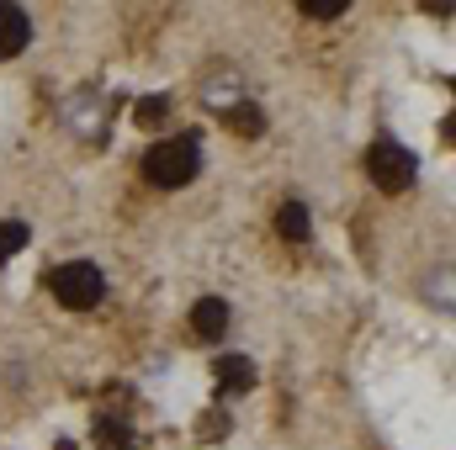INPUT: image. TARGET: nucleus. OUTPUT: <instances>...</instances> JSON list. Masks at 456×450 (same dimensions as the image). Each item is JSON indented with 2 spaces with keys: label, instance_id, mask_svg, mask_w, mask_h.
Returning a JSON list of instances; mask_svg holds the SVG:
<instances>
[{
  "label": "nucleus",
  "instance_id": "f257e3e1",
  "mask_svg": "<svg viewBox=\"0 0 456 450\" xmlns=\"http://www.w3.org/2000/svg\"><path fill=\"white\" fill-rule=\"evenodd\" d=\"M197 143L191 138H165L154 149H143V181L159 191H181L186 181H197Z\"/></svg>",
  "mask_w": 456,
  "mask_h": 450
},
{
  "label": "nucleus",
  "instance_id": "f03ea898",
  "mask_svg": "<svg viewBox=\"0 0 456 450\" xmlns=\"http://www.w3.org/2000/svg\"><path fill=\"white\" fill-rule=\"evenodd\" d=\"M48 286H53V297H59L69 313H86V308H96V302L107 297V276H102L91 260H69V265L48 270Z\"/></svg>",
  "mask_w": 456,
  "mask_h": 450
},
{
  "label": "nucleus",
  "instance_id": "7ed1b4c3",
  "mask_svg": "<svg viewBox=\"0 0 456 450\" xmlns=\"http://www.w3.org/2000/svg\"><path fill=\"white\" fill-rule=\"evenodd\" d=\"M366 175H371L377 191H409L414 175H419V165H414V154H409L403 143H371V154H366Z\"/></svg>",
  "mask_w": 456,
  "mask_h": 450
},
{
  "label": "nucleus",
  "instance_id": "20e7f679",
  "mask_svg": "<svg viewBox=\"0 0 456 450\" xmlns=\"http://www.w3.org/2000/svg\"><path fill=\"white\" fill-rule=\"evenodd\" d=\"M27 43H32V21H27V11L0 0V64H5V59H16Z\"/></svg>",
  "mask_w": 456,
  "mask_h": 450
},
{
  "label": "nucleus",
  "instance_id": "39448f33",
  "mask_svg": "<svg viewBox=\"0 0 456 450\" xmlns=\"http://www.w3.org/2000/svg\"><path fill=\"white\" fill-rule=\"evenodd\" d=\"M191 329H197V339H224L228 334V302L224 297H202L191 308Z\"/></svg>",
  "mask_w": 456,
  "mask_h": 450
},
{
  "label": "nucleus",
  "instance_id": "423d86ee",
  "mask_svg": "<svg viewBox=\"0 0 456 450\" xmlns=\"http://www.w3.org/2000/svg\"><path fill=\"white\" fill-rule=\"evenodd\" d=\"M213 376H218L224 392H249V387H255V366H249V355H224V360L213 366Z\"/></svg>",
  "mask_w": 456,
  "mask_h": 450
},
{
  "label": "nucleus",
  "instance_id": "0eeeda50",
  "mask_svg": "<svg viewBox=\"0 0 456 450\" xmlns=\"http://www.w3.org/2000/svg\"><path fill=\"white\" fill-rule=\"evenodd\" d=\"M308 228H314V218H308V207H303V202H281V207H276V233H281L287 244H303V238H308Z\"/></svg>",
  "mask_w": 456,
  "mask_h": 450
},
{
  "label": "nucleus",
  "instance_id": "6e6552de",
  "mask_svg": "<svg viewBox=\"0 0 456 450\" xmlns=\"http://www.w3.org/2000/svg\"><path fill=\"white\" fill-rule=\"evenodd\" d=\"M224 122L239 133V138H260L265 133V112L260 107H249V101H239V107H228L224 112Z\"/></svg>",
  "mask_w": 456,
  "mask_h": 450
},
{
  "label": "nucleus",
  "instance_id": "1a4fd4ad",
  "mask_svg": "<svg viewBox=\"0 0 456 450\" xmlns=\"http://www.w3.org/2000/svg\"><path fill=\"white\" fill-rule=\"evenodd\" d=\"M133 117H138V127H159V122L170 117V101H165V96H143Z\"/></svg>",
  "mask_w": 456,
  "mask_h": 450
},
{
  "label": "nucleus",
  "instance_id": "9d476101",
  "mask_svg": "<svg viewBox=\"0 0 456 450\" xmlns=\"http://www.w3.org/2000/svg\"><path fill=\"white\" fill-rule=\"evenodd\" d=\"M27 249V223H0V260Z\"/></svg>",
  "mask_w": 456,
  "mask_h": 450
},
{
  "label": "nucleus",
  "instance_id": "9b49d317",
  "mask_svg": "<svg viewBox=\"0 0 456 450\" xmlns=\"http://www.w3.org/2000/svg\"><path fill=\"white\" fill-rule=\"evenodd\" d=\"M303 16H314V21H340L345 0H303Z\"/></svg>",
  "mask_w": 456,
  "mask_h": 450
},
{
  "label": "nucleus",
  "instance_id": "f8f14e48",
  "mask_svg": "<svg viewBox=\"0 0 456 450\" xmlns=\"http://www.w3.org/2000/svg\"><path fill=\"white\" fill-rule=\"evenodd\" d=\"M202 435H228V414H213V419L202 424Z\"/></svg>",
  "mask_w": 456,
  "mask_h": 450
},
{
  "label": "nucleus",
  "instance_id": "ddd939ff",
  "mask_svg": "<svg viewBox=\"0 0 456 450\" xmlns=\"http://www.w3.org/2000/svg\"><path fill=\"white\" fill-rule=\"evenodd\" d=\"M59 450H75V446H69V440H59Z\"/></svg>",
  "mask_w": 456,
  "mask_h": 450
}]
</instances>
